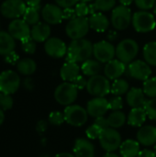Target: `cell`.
<instances>
[{"label":"cell","instance_id":"cell-46","mask_svg":"<svg viewBox=\"0 0 156 157\" xmlns=\"http://www.w3.org/2000/svg\"><path fill=\"white\" fill-rule=\"evenodd\" d=\"M63 19H67L68 21L74 19L76 17V14L74 11V8L73 7H66L63 9Z\"/></svg>","mask_w":156,"mask_h":157},{"label":"cell","instance_id":"cell-20","mask_svg":"<svg viewBox=\"0 0 156 157\" xmlns=\"http://www.w3.org/2000/svg\"><path fill=\"white\" fill-rule=\"evenodd\" d=\"M137 141L144 146H151L156 144V127L148 125L141 127L137 132Z\"/></svg>","mask_w":156,"mask_h":157},{"label":"cell","instance_id":"cell-19","mask_svg":"<svg viewBox=\"0 0 156 157\" xmlns=\"http://www.w3.org/2000/svg\"><path fill=\"white\" fill-rule=\"evenodd\" d=\"M75 157H95V146L86 139L79 138L75 140L74 146Z\"/></svg>","mask_w":156,"mask_h":157},{"label":"cell","instance_id":"cell-5","mask_svg":"<svg viewBox=\"0 0 156 157\" xmlns=\"http://www.w3.org/2000/svg\"><path fill=\"white\" fill-rule=\"evenodd\" d=\"M138 52L139 45L132 39H125L121 40L116 47L117 58L126 64L134 61L133 59L137 56Z\"/></svg>","mask_w":156,"mask_h":157},{"label":"cell","instance_id":"cell-42","mask_svg":"<svg viewBox=\"0 0 156 157\" xmlns=\"http://www.w3.org/2000/svg\"><path fill=\"white\" fill-rule=\"evenodd\" d=\"M109 103V109L113 111L120 110L123 108V100L120 96H115L108 100Z\"/></svg>","mask_w":156,"mask_h":157},{"label":"cell","instance_id":"cell-57","mask_svg":"<svg viewBox=\"0 0 156 157\" xmlns=\"http://www.w3.org/2000/svg\"><path fill=\"white\" fill-rule=\"evenodd\" d=\"M154 14L156 15V3L155 5H154Z\"/></svg>","mask_w":156,"mask_h":157},{"label":"cell","instance_id":"cell-52","mask_svg":"<svg viewBox=\"0 0 156 157\" xmlns=\"http://www.w3.org/2000/svg\"><path fill=\"white\" fill-rule=\"evenodd\" d=\"M54 157H75V155L69 154V153H61V154L56 155Z\"/></svg>","mask_w":156,"mask_h":157},{"label":"cell","instance_id":"cell-15","mask_svg":"<svg viewBox=\"0 0 156 157\" xmlns=\"http://www.w3.org/2000/svg\"><path fill=\"white\" fill-rule=\"evenodd\" d=\"M46 53L52 58H62L67 53V46L63 40L59 38H49L44 44Z\"/></svg>","mask_w":156,"mask_h":157},{"label":"cell","instance_id":"cell-17","mask_svg":"<svg viewBox=\"0 0 156 157\" xmlns=\"http://www.w3.org/2000/svg\"><path fill=\"white\" fill-rule=\"evenodd\" d=\"M86 110L88 115L95 119L102 117L109 110L108 100L105 98H94L87 102Z\"/></svg>","mask_w":156,"mask_h":157},{"label":"cell","instance_id":"cell-6","mask_svg":"<svg viewBox=\"0 0 156 157\" xmlns=\"http://www.w3.org/2000/svg\"><path fill=\"white\" fill-rule=\"evenodd\" d=\"M89 20L86 17H76L68 21L65 31L67 36L72 40L83 39L89 31Z\"/></svg>","mask_w":156,"mask_h":157},{"label":"cell","instance_id":"cell-51","mask_svg":"<svg viewBox=\"0 0 156 157\" xmlns=\"http://www.w3.org/2000/svg\"><path fill=\"white\" fill-rule=\"evenodd\" d=\"M41 0H25L26 4L29 6H40Z\"/></svg>","mask_w":156,"mask_h":157},{"label":"cell","instance_id":"cell-8","mask_svg":"<svg viewBox=\"0 0 156 157\" xmlns=\"http://www.w3.org/2000/svg\"><path fill=\"white\" fill-rule=\"evenodd\" d=\"M132 21V14L131 9L125 6H118L112 9L111 24L117 30L126 29Z\"/></svg>","mask_w":156,"mask_h":157},{"label":"cell","instance_id":"cell-12","mask_svg":"<svg viewBox=\"0 0 156 157\" xmlns=\"http://www.w3.org/2000/svg\"><path fill=\"white\" fill-rule=\"evenodd\" d=\"M126 72L129 76L143 82L150 78L152 75V69L150 67V64L147 63L145 61L142 60H135L130 63L127 66Z\"/></svg>","mask_w":156,"mask_h":157},{"label":"cell","instance_id":"cell-49","mask_svg":"<svg viewBox=\"0 0 156 157\" xmlns=\"http://www.w3.org/2000/svg\"><path fill=\"white\" fill-rule=\"evenodd\" d=\"M137 157H156L155 153L154 151H151V150H143V151H140L139 155Z\"/></svg>","mask_w":156,"mask_h":157},{"label":"cell","instance_id":"cell-16","mask_svg":"<svg viewBox=\"0 0 156 157\" xmlns=\"http://www.w3.org/2000/svg\"><path fill=\"white\" fill-rule=\"evenodd\" d=\"M41 17L49 25H56L63 21V13L61 6L54 4H47L41 10Z\"/></svg>","mask_w":156,"mask_h":157},{"label":"cell","instance_id":"cell-14","mask_svg":"<svg viewBox=\"0 0 156 157\" xmlns=\"http://www.w3.org/2000/svg\"><path fill=\"white\" fill-rule=\"evenodd\" d=\"M8 32L15 40L21 41L30 37L31 29L24 19L15 18L8 25Z\"/></svg>","mask_w":156,"mask_h":157},{"label":"cell","instance_id":"cell-7","mask_svg":"<svg viewBox=\"0 0 156 157\" xmlns=\"http://www.w3.org/2000/svg\"><path fill=\"white\" fill-rule=\"evenodd\" d=\"M65 121L74 127H81L87 121L88 113L86 109L79 105H69L63 110Z\"/></svg>","mask_w":156,"mask_h":157},{"label":"cell","instance_id":"cell-30","mask_svg":"<svg viewBox=\"0 0 156 157\" xmlns=\"http://www.w3.org/2000/svg\"><path fill=\"white\" fill-rule=\"evenodd\" d=\"M143 54L147 63L156 66V41H150L146 43L143 47Z\"/></svg>","mask_w":156,"mask_h":157},{"label":"cell","instance_id":"cell-35","mask_svg":"<svg viewBox=\"0 0 156 157\" xmlns=\"http://www.w3.org/2000/svg\"><path fill=\"white\" fill-rule=\"evenodd\" d=\"M94 6L97 11H109L115 7L116 0H94Z\"/></svg>","mask_w":156,"mask_h":157},{"label":"cell","instance_id":"cell-22","mask_svg":"<svg viewBox=\"0 0 156 157\" xmlns=\"http://www.w3.org/2000/svg\"><path fill=\"white\" fill-rule=\"evenodd\" d=\"M88 20H89L90 29L97 32H104L109 27L108 18L100 12H97L90 15Z\"/></svg>","mask_w":156,"mask_h":157},{"label":"cell","instance_id":"cell-9","mask_svg":"<svg viewBox=\"0 0 156 157\" xmlns=\"http://www.w3.org/2000/svg\"><path fill=\"white\" fill-rule=\"evenodd\" d=\"M98 140L101 147L107 152H114L118 150L122 143L120 133L111 127L103 130Z\"/></svg>","mask_w":156,"mask_h":157},{"label":"cell","instance_id":"cell-31","mask_svg":"<svg viewBox=\"0 0 156 157\" xmlns=\"http://www.w3.org/2000/svg\"><path fill=\"white\" fill-rule=\"evenodd\" d=\"M23 19L29 24L34 26L40 22V6H27L23 15Z\"/></svg>","mask_w":156,"mask_h":157},{"label":"cell","instance_id":"cell-33","mask_svg":"<svg viewBox=\"0 0 156 157\" xmlns=\"http://www.w3.org/2000/svg\"><path fill=\"white\" fill-rule=\"evenodd\" d=\"M129 88V83L125 79L118 78L112 83L110 92L115 96H121L128 93V91L130 90Z\"/></svg>","mask_w":156,"mask_h":157},{"label":"cell","instance_id":"cell-36","mask_svg":"<svg viewBox=\"0 0 156 157\" xmlns=\"http://www.w3.org/2000/svg\"><path fill=\"white\" fill-rule=\"evenodd\" d=\"M143 108L146 111L147 117L153 121H156V98L147 100Z\"/></svg>","mask_w":156,"mask_h":157},{"label":"cell","instance_id":"cell-55","mask_svg":"<svg viewBox=\"0 0 156 157\" xmlns=\"http://www.w3.org/2000/svg\"><path fill=\"white\" fill-rule=\"evenodd\" d=\"M5 121V114H4V110L0 108V126L2 125V123Z\"/></svg>","mask_w":156,"mask_h":157},{"label":"cell","instance_id":"cell-34","mask_svg":"<svg viewBox=\"0 0 156 157\" xmlns=\"http://www.w3.org/2000/svg\"><path fill=\"white\" fill-rule=\"evenodd\" d=\"M143 90L146 97L151 98H156V76L150 77L143 82Z\"/></svg>","mask_w":156,"mask_h":157},{"label":"cell","instance_id":"cell-11","mask_svg":"<svg viewBox=\"0 0 156 157\" xmlns=\"http://www.w3.org/2000/svg\"><path fill=\"white\" fill-rule=\"evenodd\" d=\"M93 55L95 59L101 63H107L116 56V48L111 44V42L101 40L94 44Z\"/></svg>","mask_w":156,"mask_h":157},{"label":"cell","instance_id":"cell-2","mask_svg":"<svg viewBox=\"0 0 156 157\" xmlns=\"http://www.w3.org/2000/svg\"><path fill=\"white\" fill-rule=\"evenodd\" d=\"M86 91L95 98H104L111 90L109 79L105 75H97L89 77L86 87Z\"/></svg>","mask_w":156,"mask_h":157},{"label":"cell","instance_id":"cell-47","mask_svg":"<svg viewBox=\"0 0 156 157\" xmlns=\"http://www.w3.org/2000/svg\"><path fill=\"white\" fill-rule=\"evenodd\" d=\"M5 61H6V63H7L9 64H17V62L19 61L18 55L13 51V52L5 55Z\"/></svg>","mask_w":156,"mask_h":157},{"label":"cell","instance_id":"cell-45","mask_svg":"<svg viewBox=\"0 0 156 157\" xmlns=\"http://www.w3.org/2000/svg\"><path fill=\"white\" fill-rule=\"evenodd\" d=\"M80 0H55L56 5H58L59 6L63 7V8H66V7H73L74 6H75Z\"/></svg>","mask_w":156,"mask_h":157},{"label":"cell","instance_id":"cell-13","mask_svg":"<svg viewBox=\"0 0 156 157\" xmlns=\"http://www.w3.org/2000/svg\"><path fill=\"white\" fill-rule=\"evenodd\" d=\"M27 8L26 3L23 0H6L1 7V14L7 18H18L23 16Z\"/></svg>","mask_w":156,"mask_h":157},{"label":"cell","instance_id":"cell-25","mask_svg":"<svg viewBox=\"0 0 156 157\" xmlns=\"http://www.w3.org/2000/svg\"><path fill=\"white\" fill-rule=\"evenodd\" d=\"M147 114L144 108H133L128 115L127 122L130 126L141 128L145 122Z\"/></svg>","mask_w":156,"mask_h":157},{"label":"cell","instance_id":"cell-23","mask_svg":"<svg viewBox=\"0 0 156 157\" xmlns=\"http://www.w3.org/2000/svg\"><path fill=\"white\" fill-rule=\"evenodd\" d=\"M51 35V27L47 23L39 22L32 26L30 37L36 42H43L46 41Z\"/></svg>","mask_w":156,"mask_h":157},{"label":"cell","instance_id":"cell-21","mask_svg":"<svg viewBox=\"0 0 156 157\" xmlns=\"http://www.w3.org/2000/svg\"><path fill=\"white\" fill-rule=\"evenodd\" d=\"M127 103L130 107L133 108H143L146 103L145 94L143 89L138 87L131 88L126 96Z\"/></svg>","mask_w":156,"mask_h":157},{"label":"cell","instance_id":"cell-40","mask_svg":"<svg viewBox=\"0 0 156 157\" xmlns=\"http://www.w3.org/2000/svg\"><path fill=\"white\" fill-rule=\"evenodd\" d=\"M74 11H75L76 17H87V15L90 14L89 5H87V3L80 1L74 6Z\"/></svg>","mask_w":156,"mask_h":157},{"label":"cell","instance_id":"cell-58","mask_svg":"<svg viewBox=\"0 0 156 157\" xmlns=\"http://www.w3.org/2000/svg\"><path fill=\"white\" fill-rule=\"evenodd\" d=\"M154 153H155V155H156V144H155V145H154Z\"/></svg>","mask_w":156,"mask_h":157},{"label":"cell","instance_id":"cell-3","mask_svg":"<svg viewBox=\"0 0 156 157\" xmlns=\"http://www.w3.org/2000/svg\"><path fill=\"white\" fill-rule=\"evenodd\" d=\"M134 29L140 33L153 31L156 27L154 16L147 10H140L133 14L131 21Z\"/></svg>","mask_w":156,"mask_h":157},{"label":"cell","instance_id":"cell-37","mask_svg":"<svg viewBox=\"0 0 156 157\" xmlns=\"http://www.w3.org/2000/svg\"><path fill=\"white\" fill-rule=\"evenodd\" d=\"M36 41L31 38H28V39H25L23 40H21V47H22V50L26 52V53H29V54H33L36 51Z\"/></svg>","mask_w":156,"mask_h":157},{"label":"cell","instance_id":"cell-50","mask_svg":"<svg viewBox=\"0 0 156 157\" xmlns=\"http://www.w3.org/2000/svg\"><path fill=\"white\" fill-rule=\"evenodd\" d=\"M37 131L40 132V133H42L46 131L47 129V122L45 121H40L37 124V127H36Z\"/></svg>","mask_w":156,"mask_h":157},{"label":"cell","instance_id":"cell-1","mask_svg":"<svg viewBox=\"0 0 156 157\" xmlns=\"http://www.w3.org/2000/svg\"><path fill=\"white\" fill-rule=\"evenodd\" d=\"M92 42L85 38L78 40H72L68 46L65 62L67 63H84L91 59L93 55Z\"/></svg>","mask_w":156,"mask_h":157},{"label":"cell","instance_id":"cell-44","mask_svg":"<svg viewBox=\"0 0 156 157\" xmlns=\"http://www.w3.org/2000/svg\"><path fill=\"white\" fill-rule=\"evenodd\" d=\"M74 86H75V87L78 89V90H80V89H84V88H86V85H87V80L83 76V75H79L73 82H72Z\"/></svg>","mask_w":156,"mask_h":157},{"label":"cell","instance_id":"cell-27","mask_svg":"<svg viewBox=\"0 0 156 157\" xmlns=\"http://www.w3.org/2000/svg\"><path fill=\"white\" fill-rule=\"evenodd\" d=\"M16 48L15 39L9 32L0 31V55H6L13 52Z\"/></svg>","mask_w":156,"mask_h":157},{"label":"cell","instance_id":"cell-39","mask_svg":"<svg viewBox=\"0 0 156 157\" xmlns=\"http://www.w3.org/2000/svg\"><path fill=\"white\" fill-rule=\"evenodd\" d=\"M65 121L63 113L60 111H52L49 115V122L54 126H60Z\"/></svg>","mask_w":156,"mask_h":157},{"label":"cell","instance_id":"cell-4","mask_svg":"<svg viewBox=\"0 0 156 157\" xmlns=\"http://www.w3.org/2000/svg\"><path fill=\"white\" fill-rule=\"evenodd\" d=\"M78 89L72 82H64L59 85L54 91L55 100L63 106L72 105L77 98Z\"/></svg>","mask_w":156,"mask_h":157},{"label":"cell","instance_id":"cell-26","mask_svg":"<svg viewBox=\"0 0 156 157\" xmlns=\"http://www.w3.org/2000/svg\"><path fill=\"white\" fill-rule=\"evenodd\" d=\"M140 151V143L132 139L122 142L120 147L121 157H137Z\"/></svg>","mask_w":156,"mask_h":157},{"label":"cell","instance_id":"cell-41","mask_svg":"<svg viewBox=\"0 0 156 157\" xmlns=\"http://www.w3.org/2000/svg\"><path fill=\"white\" fill-rule=\"evenodd\" d=\"M102 129L97 126V124H92L91 126H89L86 131V134L87 136V138L91 139V140H95V139H98L101 132H102Z\"/></svg>","mask_w":156,"mask_h":157},{"label":"cell","instance_id":"cell-56","mask_svg":"<svg viewBox=\"0 0 156 157\" xmlns=\"http://www.w3.org/2000/svg\"><path fill=\"white\" fill-rule=\"evenodd\" d=\"M81 2H85V3H88V2H91L93 0H80Z\"/></svg>","mask_w":156,"mask_h":157},{"label":"cell","instance_id":"cell-48","mask_svg":"<svg viewBox=\"0 0 156 157\" xmlns=\"http://www.w3.org/2000/svg\"><path fill=\"white\" fill-rule=\"evenodd\" d=\"M94 123L97 124V126H99L102 130H105V129L109 127V124H108V118H105L104 116L96 118Z\"/></svg>","mask_w":156,"mask_h":157},{"label":"cell","instance_id":"cell-10","mask_svg":"<svg viewBox=\"0 0 156 157\" xmlns=\"http://www.w3.org/2000/svg\"><path fill=\"white\" fill-rule=\"evenodd\" d=\"M20 86L19 75L11 70L4 71L0 74V92L12 95L17 91Z\"/></svg>","mask_w":156,"mask_h":157},{"label":"cell","instance_id":"cell-38","mask_svg":"<svg viewBox=\"0 0 156 157\" xmlns=\"http://www.w3.org/2000/svg\"><path fill=\"white\" fill-rule=\"evenodd\" d=\"M13 107V98L11 95L0 92V108L3 110H8Z\"/></svg>","mask_w":156,"mask_h":157},{"label":"cell","instance_id":"cell-43","mask_svg":"<svg viewBox=\"0 0 156 157\" xmlns=\"http://www.w3.org/2000/svg\"><path fill=\"white\" fill-rule=\"evenodd\" d=\"M135 5L141 10H150L154 8L156 0H134Z\"/></svg>","mask_w":156,"mask_h":157},{"label":"cell","instance_id":"cell-32","mask_svg":"<svg viewBox=\"0 0 156 157\" xmlns=\"http://www.w3.org/2000/svg\"><path fill=\"white\" fill-rule=\"evenodd\" d=\"M126 121H127L126 115L120 110L113 111L108 117V121L109 127L114 128V129H119V128L122 127L125 124Z\"/></svg>","mask_w":156,"mask_h":157},{"label":"cell","instance_id":"cell-29","mask_svg":"<svg viewBox=\"0 0 156 157\" xmlns=\"http://www.w3.org/2000/svg\"><path fill=\"white\" fill-rule=\"evenodd\" d=\"M37 68L36 63L30 58H23L19 60L17 63V71L24 75H31L35 73Z\"/></svg>","mask_w":156,"mask_h":157},{"label":"cell","instance_id":"cell-28","mask_svg":"<svg viewBox=\"0 0 156 157\" xmlns=\"http://www.w3.org/2000/svg\"><path fill=\"white\" fill-rule=\"evenodd\" d=\"M81 70L85 75L91 77V76L99 75V73L102 70V65H101V63L98 62L97 60L88 59L82 63Z\"/></svg>","mask_w":156,"mask_h":157},{"label":"cell","instance_id":"cell-18","mask_svg":"<svg viewBox=\"0 0 156 157\" xmlns=\"http://www.w3.org/2000/svg\"><path fill=\"white\" fill-rule=\"evenodd\" d=\"M127 65L119 59H113L106 63L104 67L105 76L109 80H116L126 73Z\"/></svg>","mask_w":156,"mask_h":157},{"label":"cell","instance_id":"cell-24","mask_svg":"<svg viewBox=\"0 0 156 157\" xmlns=\"http://www.w3.org/2000/svg\"><path fill=\"white\" fill-rule=\"evenodd\" d=\"M80 70L81 67L77 64V63L65 62L60 70V75L65 82H73L80 75Z\"/></svg>","mask_w":156,"mask_h":157},{"label":"cell","instance_id":"cell-54","mask_svg":"<svg viewBox=\"0 0 156 157\" xmlns=\"http://www.w3.org/2000/svg\"><path fill=\"white\" fill-rule=\"evenodd\" d=\"M103 157H121L119 155H117V154H115V153H113V152H107V154L104 155Z\"/></svg>","mask_w":156,"mask_h":157},{"label":"cell","instance_id":"cell-53","mask_svg":"<svg viewBox=\"0 0 156 157\" xmlns=\"http://www.w3.org/2000/svg\"><path fill=\"white\" fill-rule=\"evenodd\" d=\"M120 3L121 4V6H130L134 0H119Z\"/></svg>","mask_w":156,"mask_h":157}]
</instances>
